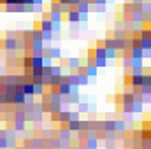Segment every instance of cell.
<instances>
[{
	"label": "cell",
	"mask_w": 151,
	"mask_h": 149,
	"mask_svg": "<svg viewBox=\"0 0 151 149\" xmlns=\"http://www.w3.org/2000/svg\"><path fill=\"white\" fill-rule=\"evenodd\" d=\"M12 128L18 133H25L27 132V121L25 119H12Z\"/></svg>",
	"instance_id": "1"
},
{
	"label": "cell",
	"mask_w": 151,
	"mask_h": 149,
	"mask_svg": "<svg viewBox=\"0 0 151 149\" xmlns=\"http://www.w3.org/2000/svg\"><path fill=\"white\" fill-rule=\"evenodd\" d=\"M74 9L79 12V14H88V12H90V4L84 2V0H79V2L74 5Z\"/></svg>",
	"instance_id": "2"
},
{
	"label": "cell",
	"mask_w": 151,
	"mask_h": 149,
	"mask_svg": "<svg viewBox=\"0 0 151 149\" xmlns=\"http://www.w3.org/2000/svg\"><path fill=\"white\" fill-rule=\"evenodd\" d=\"M67 19H69V23H81V14L72 7V9L67 12Z\"/></svg>",
	"instance_id": "3"
},
{
	"label": "cell",
	"mask_w": 151,
	"mask_h": 149,
	"mask_svg": "<svg viewBox=\"0 0 151 149\" xmlns=\"http://www.w3.org/2000/svg\"><path fill=\"white\" fill-rule=\"evenodd\" d=\"M46 144V140L42 137H30V148L32 149H40Z\"/></svg>",
	"instance_id": "4"
},
{
	"label": "cell",
	"mask_w": 151,
	"mask_h": 149,
	"mask_svg": "<svg viewBox=\"0 0 151 149\" xmlns=\"http://www.w3.org/2000/svg\"><path fill=\"white\" fill-rule=\"evenodd\" d=\"M84 148L86 149H99V139H95V137H86V139H84Z\"/></svg>",
	"instance_id": "5"
},
{
	"label": "cell",
	"mask_w": 151,
	"mask_h": 149,
	"mask_svg": "<svg viewBox=\"0 0 151 149\" xmlns=\"http://www.w3.org/2000/svg\"><path fill=\"white\" fill-rule=\"evenodd\" d=\"M130 56H132L134 60H144V49H141V47H132V49H130Z\"/></svg>",
	"instance_id": "6"
},
{
	"label": "cell",
	"mask_w": 151,
	"mask_h": 149,
	"mask_svg": "<svg viewBox=\"0 0 151 149\" xmlns=\"http://www.w3.org/2000/svg\"><path fill=\"white\" fill-rule=\"evenodd\" d=\"M56 91H58L62 97H65V95L70 93V84H69V82H60V84L56 86Z\"/></svg>",
	"instance_id": "7"
},
{
	"label": "cell",
	"mask_w": 151,
	"mask_h": 149,
	"mask_svg": "<svg viewBox=\"0 0 151 149\" xmlns=\"http://www.w3.org/2000/svg\"><path fill=\"white\" fill-rule=\"evenodd\" d=\"M2 47H5V51H16V39H5Z\"/></svg>",
	"instance_id": "8"
},
{
	"label": "cell",
	"mask_w": 151,
	"mask_h": 149,
	"mask_svg": "<svg viewBox=\"0 0 151 149\" xmlns=\"http://www.w3.org/2000/svg\"><path fill=\"white\" fill-rule=\"evenodd\" d=\"M84 74L88 75V77H97V74H99V69H97L93 63H88V65H86V69H84Z\"/></svg>",
	"instance_id": "9"
},
{
	"label": "cell",
	"mask_w": 151,
	"mask_h": 149,
	"mask_svg": "<svg viewBox=\"0 0 151 149\" xmlns=\"http://www.w3.org/2000/svg\"><path fill=\"white\" fill-rule=\"evenodd\" d=\"M47 18H49L51 23H62V14H60L58 11H49Z\"/></svg>",
	"instance_id": "10"
},
{
	"label": "cell",
	"mask_w": 151,
	"mask_h": 149,
	"mask_svg": "<svg viewBox=\"0 0 151 149\" xmlns=\"http://www.w3.org/2000/svg\"><path fill=\"white\" fill-rule=\"evenodd\" d=\"M47 54H49L53 60H58V58H62V49H60V47H49V49H47Z\"/></svg>",
	"instance_id": "11"
},
{
	"label": "cell",
	"mask_w": 151,
	"mask_h": 149,
	"mask_svg": "<svg viewBox=\"0 0 151 149\" xmlns=\"http://www.w3.org/2000/svg\"><path fill=\"white\" fill-rule=\"evenodd\" d=\"M67 63H69V69L74 72V70H77L79 67H81V60L79 58H69L67 60Z\"/></svg>",
	"instance_id": "12"
},
{
	"label": "cell",
	"mask_w": 151,
	"mask_h": 149,
	"mask_svg": "<svg viewBox=\"0 0 151 149\" xmlns=\"http://www.w3.org/2000/svg\"><path fill=\"white\" fill-rule=\"evenodd\" d=\"M102 130L104 132H114V119H107V121H100Z\"/></svg>",
	"instance_id": "13"
},
{
	"label": "cell",
	"mask_w": 151,
	"mask_h": 149,
	"mask_svg": "<svg viewBox=\"0 0 151 149\" xmlns=\"http://www.w3.org/2000/svg\"><path fill=\"white\" fill-rule=\"evenodd\" d=\"M144 111V104L141 102V100H134V104H132V112L134 114H139V112Z\"/></svg>",
	"instance_id": "14"
},
{
	"label": "cell",
	"mask_w": 151,
	"mask_h": 149,
	"mask_svg": "<svg viewBox=\"0 0 151 149\" xmlns=\"http://www.w3.org/2000/svg\"><path fill=\"white\" fill-rule=\"evenodd\" d=\"M46 146L51 148V149H60V140H58L56 137H51V139L46 140Z\"/></svg>",
	"instance_id": "15"
},
{
	"label": "cell",
	"mask_w": 151,
	"mask_h": 149,
	"mask_svg": "<svg viewBox=\"0 0 151 149\" xmlns=\"http://www.w3.org/2000/svg\"><path fill=\"white\" fill-rule=\"evenodd\" d=\"M51 27H53V23L49 21V18L40 21V32H51Z\"/></svg>",
	"instance_id": "16"
},
{
	"label": "cell",
	"mask_w": 151,
	"mask_h": 149,
	"mask_svg": "<svg viewBox=\"0 0 151 149\" xmlns=\"http://www.w3.org/2000/svg\"><path fill=\"white\" fill-rule=\"evenodd\" d=\"M139 46L144 51H151V39H139Z\"/></svg>",
	"instance_id": "17"
},
{
	"label": "cell",
	"mask_w": 151,
	"mask_h": 149,
	"mask_svg": "<svg viewBox=\"0 0 151 149\" xmlns=\"http://www.w3.org/2000/svg\"><path fill=\"white\" fill-rule=\"evenodd\" d=\"M116 142H118L116 139H109V137H106V139H104V148L106 149H114L116 148Z\"/></svg>",
	"instance_id": "18"
},
{
	"label": "cell",
	"mask_w": 151,
	"mask_h": 149,
	"mask_svg": "<svg viewBox=\"0 0 151 149\" xmlns=\"http://www.w3.org/2000/svg\"><path fill=\"white\" fill-rule=\"evenodd\" d=\"M114 132H125V121L123 119H114Z\"/></svg>",
	"instance_id": "19"
},
{
	"label": "cell",
	"mask_w": 151,
	"mask_h": 149,
	"mask_svg": "<svg viewBox=\"0 0 151 149\" xmlns=\"http://www.w3.org/2000/svg\"><path fill=\"white\" fill-rule=\"evenodd\" d=\"M69 121V111H60L58 112V123H67Z\"/></svg>",
	"instance_id": "20"
},
{
	"label": "cell",
	"mask_w": 151,
	"mask_h": 149,
	"mask_svg": "<svg viewBox=\"0 0 151 149\" xmlns=\"http://www.w3.org/2000/svg\"><path fill=\"white\" fill-rule=\"evenodd\" d=\"M93 65H95L97 69H102V67H106V65H107V58H95Z\"/></svg>",
	"instance_id": "21"
},
{
	"label": "cell",
	"mask_w": 151,
	"mask_h": 149,
	"mask_svg": "<svg viewBox=\"0 0 151 149\" xmlns=\"http://www.w3.org/2000/svg\"><path fill=\"white\" fill-rule=\"evenodd\" d=\"M79 121H81V119H79ZM79 121H67V128H69L72 133L79 130Z\"/></svg>",
	"instance_id": "22"
},
{
	"label": "cell",
	"mask_w": 151,
	"mask_h": 149,
	"mask_svg": "<svg viewBox=\"0 0 151 149\" xmlns=\"http://www.w3.org/2000/svg\"><path fill=\"white\" fill-rule=\"evenodd\" d=\"M79 119H81V112L69 111V121H79Z\"/></svg>",
	"instance_id": "23"
},
{
	"label": "cell",
	"mask_w": 151,
	"mask_h": 149,
	"mask_svg": "<svg viewBox=\"0 0 151 149\" xmlns=\"http://www.w3.org/2000/svg\"><path fill=\"white\" fill-rule=\"evenodd\" d=\"M141 12H151V2L150 0H144L141 4Z\"/></svg>",
	"instance_id": "24"
},
{
	"label": "cell",
	"mask_w": 151,
	"mask_h": 149,
	"mask_svg": "<svg viewBox=\"0 0 151 149\" xmlns=\"http://www.w3.org/2000/svg\"><path fill=\"white\" fill-rule=\"evenodd\" d=\"M88 104H90V102H86V100L79 102V104H77V107H79L77 112H90V111H88Z\"/></svg>",
	"instance_id": "25"
},
{
	"label": "cell",
	"mask_w": 151,
	"mask_h": 149,
	"mask_svg": "<svg viewBox=\"0 0 151 149\" xmlns=\"http://www.w3.org/2000/svg\"><path fill=\"white\" fill-rule=\"evenodd\" d=\"M106 58H107V60L118 58V51H116V49H106Z\"/></svg>",
	"instance_id": "26"
},
{
	"label": "cell",
	"mask_w": 151,
	"mask_h": 149,
	"mask_svg": "<svg viewBox=\"0 0 151 149\" xmlns=\"http://www.w3.org/2000/svg\"><path fill=\"white\" fill-rule=\"evenodd\" d=\"M51 75H62V65H51Z\"/></svg>",
	"instance_id": "27"
},
{
	"label": "cell",
	"mask_w": 151,
	"mask_h": 149,
	"mask_svg": "<svg viewBox=\"0 0 151 149\" xmlns=\"http://www.w3.org/2000/svg\"><path fill=\"white\" fill-rule=\"evenodd\" d=\"M46 91V88L42 84H34V95H42Z\"/></svg>",
	"instance_id": "28"
},
{
	"label": "cell",
	"mask_w": 151,
	"mask_h": 149,
	"mask_svg": "<svg viewBox=\"0 0 151 149\" xmlns=\"http://www.w3.org/2000/svg\"><path fill=\"white\" fill-rule=\"evenodd\" d=\"M132 11H134V5H132V2H125V5H123V12L130 14Z\"/></svg>",
	"instance_id": "29"
},
{
	"label": "cell",
	"mask_w": 151,
	"mask_h": 149,
	"mask_svg": "<svg viewBox=\"0 0 151 149\" xmlns=\"http://www.w3.org/2000/svg\"><path fill=\"white\" fill-rule=\"evenodd\" d=\"M18 146V139H7V149H14Z\"/></svg>",
	"instance_id": "30"
},
{
	"label": "cell",
	"mask_w": 151,
	"mask_h": 149,
	"mask_svg": "<svg viewBox=\"0 0 151 149\" xmlns=\"http://www.w3.org/2000/svg\"><path fill=\"white\" fill-rule=\"evenodd\" d=\"M0 149H7V139L0 137Z\"/></svg>",
	"instance_id": "31"
},
{
	"label": "cell",
	"mask_w": 151,
	"mask_h": 149,
	"mask_svg": "<svg viewBox=\"0 0 151 149\" xmlns=\"http://www.w3.org/2000/svg\"><path fill=\"white\" fill-rule=\"evenodd\" d=\"M42 75H51V67H42Z\"/></svg>",
	"instance_id": "32"
},
{
	"label": "cell",
	"mask_w": 151,
	"mask_h": 149,
	"mask_svg": "<svg viewBox=\"0 0 151 149\" xmlns=\"http://www.w3.org/2000/svg\"><path fill=\"white\" fill-rule=\"evenodd\" d=\"M51 11H58V12H60V4H58V0L51 4Z\"/></svg>",
	"instance_id": "33"
},
{
	"label": "cell",
	"mask_w": 151,
	"mask_h": 149,
	"mask_svg": "<svg viewBox=\"0 0 151 149\" xmlns=\"http://www.w3.org/2000/svg\"><path fill=\"white\" fill-rule=\"evenodd\" d=\"M130 132H132V135H134L132 139H141V130H130Z\"/></svg>",
	"instance_id": "34"
},
{
	"label": "cell",
	"mask_w": 151,
	"mask_h": 149,
	"mask_svg": "<svg viewBox=\"0 0 151 149\" xmlns=\"http://www.w3.org/2000/svg\"><path fill=\"white\" fill-rule=\"evenodd\" d=\"M107 0H93V5H106Z\"/></svg>",
	"instance_id": "35"
},
{
	"label": "cell",
	"mask_w": 151,
	"mask_h": 149,
	"mask_svg": "<svg viewBox=\"0 0 151 149\" xmlns=\"http://www.w3.org/2000/svg\"><path fill=\"white\" fill-rule=\"evenodd\" d=\"M95 7H97V12H99V14H102V12L106 11V5H95Z\"/></svg>",
	"instance_id": "36"
},
{
	"label": "cell",
	"mask_w": 151,
	"mask_h": 149,
	"mask_svg": "<svg viewBox=\"0 0 151 149\" xmlns=\"http://www.w3.org/2000/svg\"><path fill=\"white\" fill-rule=\"evenodd\" d=\"M130 2H132V5H141L144 0H130Z\"/></svg>",
	"instance_id": "37"
},
{
	"label": "cell",
	"mask_w": 151,
	"mask_h": 149,
	"mask_svg": "<svg viewBox=\"0 0 151 149\" xmlns=\"http://www.w3.org/2000/svg\"><path fill=\"white\" fill-rule=\"evenodd\" d=\"M34 4H37V5H42V4H44V0H34Z\"/></svg>",
	"instance_id": "38"
},
{
	"label": "cell",
	"mask_w": 151,
	"mask_h": 149,
	"mask_svg": "<svg viewBox=\"0 0 151 149\" xmlns=\"http://www.w3.org/2000/svg\"><path fill=\"white\" fill-rule=\"evenodd\" d=\"M14 149H25V148H23V146H16Z\"/></svg>",
	"instance_id": "39"
}]
</instances>
